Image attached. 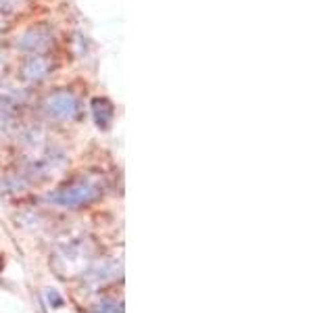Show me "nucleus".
Instances as JSON below:
<instances>
[{
	"label": "nucleus",
	"mask_w": 334,
	"mask_h": 313,
	"mask_svg": "<svg viewBox=\"0 0 334 313\" xmlns=\"http://www.w3.org/2000/svg\"><path fill=\"white\" fill-rule=\"evenodd\" d=\"M94 313H124V305H117V303H109V301H104L100 305L94 307Z\"/></svg>",
	"instance_id": "0eeeda50"
},
{
	"label": "nucleus",
	"mask_w": 334,
	"mask_h": 313,
	"mask_svg": "<svg viewBox=\"0 0 334 313\" xmlns=\"http://www.w3.org/2000/svg\"><path fill=\"white\" fill-rule=\"evenodd\" d=\"M52 44L50 31L40 29V27H29L23 36L17 40V46L21 50H29V52H42Z\"/></svg>",
	"instance_id": "7ed1b4c3"
},
{
	"label": "nucleus",
	"mask_w": 334,
	"mask_h": 313,
	"mask_svg": "<svg viewBox=\"0 0 334 313\" xmlns=\"http://www.w3.org/2000/svg\"><path fill=\"white\" fill-rule=\"evenodd\" d=\"M46 299H48V305H50V307H61V305H63L61 294H59L57 290H52V288L46 290Z\"/></svg>",
	"instance_id": "6e6552de"
},
{
	"label": "nucleus",
	"mask_w": 334,
	"mask_h": 313,
	"mask_svg": "<svg viewBox=\"0 0 334 313\" xmlns=\"http://www.w3.org/2000/svg\"><path fill=\"white\" fill-rule=\"evenodd\" d=\"M15 5H17V0H0V29L7 25V19Z\"/></svg>",
	"instance_id": "423d86ee"
},
{
	"label": "nucleus",
	"mask_w": 334,
	"mask_h": 313,
	"mask_svg": "<svg viewBox=\"0 0 334 313\" xmlns=\"http://www.w3.org/2000/svg\"><path fill=\"white\" fill-rule=\"evenodd\" d=\"M44 113L55 121H69L78 113V98L67 90L55 92L44 100Z\"/></svg>",
	"instance_id": "f03ea898"
},
{
	"label": "nucleus",
	"mask_w": 334,
	"mask_h": 313,
	"mask_svg": "<svg viewBox=\"0 0 334 313\" xmlns=\"http://www.w3.org/2000/svg\"><path fill=\"white\" fill-rule=\"evenodd\" d=\"M113 113H115V109H113L111 100H107V98H94L92 100V117H94L96 128L109 130L111 121H113Z\"/></svg>",
	"instance_id": "39448f33"
},
{
	"label": "nucleus",
	"mask_w": 334,
	"mask_h": 313,
	"mask_svg": "<svg viewBox=\"0 0 334 313\" xmlns=\"http://www.w3.org/2000/svg\"><path fill=\"white\" fill-rule=\"evenodd\" d=\"M96 199H98V188H96V184L88 182V180L69 184L65 188L55 190L52 194H48V203L65 207V209H80V207L94 203Z\"/></svg>",
	"instance_id": "f257e3e1"
},
{
	"label": "nucleus",
	"mask_w": 334,
	"mask_h": 313,
	"mask_svg": "<svg viewBox=\"0 0 334 313\" xmlns=\"http://www.w3.org/2000/svg\"><path fill=\"white\" fill-rule=\"evenodd\" d=\"M50 71V61L44 57H31L21 67V77L25 82H42Z\"/></svg>",
	"instance_id": "20e7f679"
}]
</instances>
